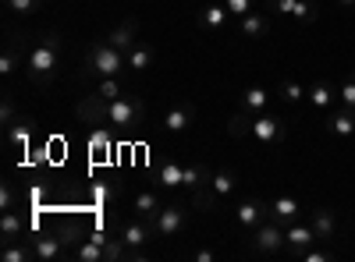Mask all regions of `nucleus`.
I'll list each match as a JSON object with an SVG mask.
<instances>
[{
  "instance_id": "72a5a7b5",
  "label": "nucleus",
  "mask_w": 355,
  "mask_h": 262,
  "mask_svg": "<svg viewBox=\"0 0 355 262\" xmlns=\"http://www.w3.org/2000/svg\"><path fill=\"white\" fill-rule=\"evenodd\" d=\"M4 4H8V11H15V15H36V11H43L46 0H4Z\"/></svg>"
},
{
  "instance_id": "ea45409f",
  "label": "nucleus",
  "mask_w": 355,
  "mask_h": 262,
  "mask_svg": "<svg viewBox=\"0 0 355 262\" xmlns=\"http://www.w3.org/2000/svg\"><path fill=\"white\" fill-rule=\"evenodd\" d=\"M338 8L341 11H355V0H338Z\"/></svg>"
},
{
  "instance_id": "f03ea898",
  "label": "nucleus",
  "mask_w": 355,
  "mask_h": 262,
  "mask_svg": "<svg viewBox=\"0 0 355 262\" xmlns=\"http://www.w3.org/2000/svg\"><path fill=\"white\" fill-rule=\"evenodd\" d=\"M61 46H64L61 32H43L36 39V46L28 50L25 75H28V82H33V85H50L57 78V68H61Z\"/></svg>"
},
{
  "instance_id": "f8f14e48",
  "label": "nucleus",
  "mask_w": 355,
  "mask_h": 262,
  "mask_svg": "<svg viewBox=\"0 0 355 262\" xmlns=\"http://www.w3.org/2000/svg\"><path fill=\"white\" fill-rule=\"evenodd\" d=\"M28 238V220L15 209H8L0 216V245H11V241H25Z\"/></svg>"
},
{
  "instance_id": "b1692460",
  "label": "nucleus",
  "mask_w": 355,
  "mask_h": 262,
  "mask_svg": "<svg viewBox=\"0 0 355 262\" xmlns=\"http://www.w3.org/2000/svg\"><path fill=\"white\" fill-rule=\"evenodd\" d=\"M284 238H288V248H309L313 241H320L313 223H299V220L284 227Z\"/></svg>"
},
{
  "instance_id": "4be33fe9",
  "label": "nucleus",
  "mask_w": 355,
  "mask_h": 262,
  "mask_svg": "<svg viewBox=\"0 0 355 262\" xmlns=\"http://www.w3.org/2000/svg\"><path fill=\"white\" fill-rule=\"evenodd\" d=\"M157 185L160 188H182V178H185V167L178 163V160H160L157 163Z\"/></svg>"
},
{
  "instance_id": "1a4fd4ad",
  "label": "nucleus",
  "mask_w": 355,
  "mask_h": 262,
  "mask_svg": "<svg viewBox=\"0 0 355 262\" xmlns=\"http://www.w3.org/2000/svg\"><path fill=\"white\" fill-rule=\"evenodd\" d=\"M284 135H288V128H284L281 118H266V113H259V118L249 121V135L245 138H252L256 145H277V142H284Z\"/></svg>"
},
{
  "instance_id": "7c9ffc66",
  "label": "nucleus",
  "mask_w": 355,
  "mask_h": 262,
  "mask_svg": "<svg viewBox=\"0 0 355 262\" xmlns=\"http://www.w3.org/2000/svg\"><path fill=\"white\" fill-rule=\"evenodd\" d=\"M220 206H224V202H220V198H217L210 188L192 195V209H199V213H214V209H220Z\"/></svg>"
},
{
  "instance_id": "412c9836",
  "label": "nucleus",
  "mask_w": 355,
  "mask_h": 262,
  "mask_svg": "<svg viewBox=\"0 0 355 262\" xmlns=\"http://www.w3.org/2000/svg\"><path fill=\"white\" fill-rule=\"evenodd\" d=\"M266 106H270V93H266L263 85H249V89L242 93V100H239V110L242 113H252V118H259Z\"/></svg>"
},
{
  "instance_id": "f3484780",
  "label": "nucleus",
  "mask_w": 355,
  "mask_h": 262,
  "mask_svg": "<svg viewBox=\"0 0 355 262\" xmlns=\"http://www.w3.org/2000/svg\"><path fill=\"white\" fill-rule=\"evenodd\" d=\"M306 100H309L316 110H334V103H338V89H334L327 78H320V82H313L309 89H306Z\"/></svg>"
},
{
  "instance_id": "58836bf2",
  "label": "nucleus",
  "mask_w": 355,
  "mask_h": 262,
  "mask_svg": "<svg viewBox=\"0 0 355 262\" xmlns=\"http://www.w3.org/2000/svg\"><path fill=\"white\" fill-rule=\"evenodd\" d=\"M192 259H196V262H214V259H217V252H210V248H199Z\"/></svg>"
},
{
  "instance_id": "423d86ee",
  "label": "nucleus",
  "mask_w": 355,
  "mask_h": 262,
  "mask_svg": "<svg viewBox=\"0 0 355 262\" xmlns=\"http://www.w3.org/2000/svg\"><path fill=\"white\" fill-rule=\"evenodd\" d=\"M25 241L33 245V252H36V259H40V262L71 259L68 245L61 241V234H57V230H28V238H25Z\"/></svg>"
},
{
  "instance_id": "393cba45",
  "label": "nucleus",
  "mask_w": 355,
  "mask_h": 262,
  "mask_svg": "<svg viewBox=\"0 0 355 262\" xmlns=\"http://www.w3.org/2000/svg\"><path fill=\"white\" fill-rule=\"evenodd\" d=\"M227 18H231V11H227L224 4H206V8H199V25L210 28V32H220V28L227 25Z\"/></svg>"
},
{
  "instance_id": "5701e85b",
  "label": "nucleus",
  "mask_w": 355,
  "mask_h": 262,
  "mask_svg": "<svg viewBox=\"0 0 355 262\" xmlns=\"http://www.w3.org/2000/svg\"><path fill=\"white\" fill-rule=\"evenodd\" d=\"M309 223H313V230H316V238H320V241H331V238H334V227H338L334 209H327V206H316V209L309 213Z\"/></svg>"
},
{
  "instance_id": "f704fd0d",
  "label": "nucleus",
  "mask_w": 355,
  "mask_h": 262,
  "mask_svg": "<svg viewBox=\"0 0 355 262\" xmlns=\"http://www.w3.org/2000/svg\"><path fill=\"white\" fill-rule=\"evenodd\" d=\"M295 4H299V0H263V8L270 15H277V18H288L295 11Z\"/></svg>"
},
{
  "instance_id": "6ab92c4d",
  "label": "nucleus",
  "mask_w": 355,
  "mask_h": 262,
  "mask_svg": "<svg viewBox=\"0 0 355 262\" xmlns=\"http://www.w3.org/2000/svg\"><path fill=\"white\" fill-rule=\"evenodd\" d=\"M210 178H214V170L206 167V163H189V167H185V178H182V188H185L189 195L206 191V188H210Z\"/></svg>"
},
{
  "instance_id": "a211bd4d",
  "label": "nucleus",
  "mask_w": 355,
  "mask_h": 262,
  "mask_svg": "<svg viewBox=\"0 0 355 262\" xmlns=\"http://www.w3.org/2000/svg\"><path fill=\"white\" fill-rule=\"evenodd\" d=\"M107 43L128 53V50H132V46L139 43V18H125V21H121V25H117L114 32L107 36Z\"/></svg>"
},
{
  "instance_id": "ddd939ff",
  "label": "nucleus",
  "mask_w": 355,
  "mask_h": 262,
  "mask_svg": "<svg viewBox=\"0 0 355 262\" xmlns=\"http://www.w3.org/2000/svg\"><path fill=\"white\" fill-rule=\"evenodd\" d=\"M270 28H274L270 11H249V15L239 18V32H242L245 39H263L266 32H270Z\"/></svg>"
},
{
  "instance_id": "9b49d317",
  "label": "nucleus",
  "mask_w": 355,
  "mask_h": 262,
  "mask_svg": "<svg viewBox=\"0 0 355 262\" xmlns=\"http://www.w3.org/2000/svg\"><path fill=\"white\" fill-rule=\"evenodd\" d=\"M192 121H196V106L192 103H185V100H178V103H171L167 106V113H164V131H185V128H192Z\"/></svg>"
},
{
  "instance_id": "cd10ccee",
  "label": "nucleus",
  "mask_w": 355,
  "mask_h": 262,
  "mask_svg": "<svg viewBox=\"0 0 355 262\" xmlns=\"http://www.w3.org/2000/svg\"><path fill=\"white\" fill-rule=\"evenodd\" d=\"M153 50L150 46H142V43H135L132 50H128V71H135V75H142V71H150L153 68Z\"/></svg>"
},
{
  "instance_id": "c9c22d12",
  "label": "nucleus",
  "mask_w": 355,
  "mask_h": 262,
  "mask_svg": "<svg viewBox=\"0 0 355 262\" xmlns=\"http://www.w3.org/2000/svg\"><path fill=\"white\" fill-rule=\"evenodd\" d=\"M338 103L355 110V75H348V78L341 82V89H338Z\"/></svg>"
},
{
  "instance_id": "e433bc0d",
  "label": "nucleus",
  "mask_w": 355,
  "mask_h": 262,
  "mask_svg": "<svg viewBox=\"0 0 355 262\" xmlns=\"http://www.w3.org/2000/svg\"><path fill=\"white\" fill-rule=\"evenodd\" d=\"M224 8L231 11V18H242V15L256 11V0H224Z\"/></svg>"
},
{
  "instance_id": "7ed1b4c3",
  "label": "nucleus",
  "mask_w": 355,
  "mask_h": 262,
  "mask_svg": "<svg viewBox=\"0 0 355 262\" xmlns=\"http://www.w3.org/2000/svg\"><path fill=\"white\" fill-rule=\"evenodd\" d=\"M125 68H128V53L110 46L107 39H96L82 61V78H110V75H121Z\"/></svg>"
},
{
  "instance_id": "aec40b11",
  "label": "nucleus",
  "mask_w": 355,
  "mask_h": 262,
  "mask_svg": "<svg viewBox=\"0 0 355 262\" xmlns=\"http://www.w3.org/2000/svg\"><path fill=\"white\" fill-rule=\"evenodd\" d=\"M299 213H302V206H299V198H291V195H277L270 202V220H277L281 227L295 223V220H299Z\"/></svg>"
},
{
  "instance_id": "6e6552de",
  "label": "nucleus",
  "mask_w": 355,
  "mask_h": 262,
  "mask_svg": "<svg viewBox=\"0 0 355 262\" xmlns=\"http://www.w3.org/2000/svg\"><path fill=\"white\" fill-rule=\"evenodd\" d=\"M266 220H270V202H263V198H242L239 206H234V223H239L245 234H252V230Z\"/></svg>"
},
{
  "instance_id": "2eb2a0df",
  "label": "nucleus",
  "mask_w": 355,
  "mask_h": 262,
  "mask_svg": "<svg viewBox=\"0 0 355 262\" xmlns=\"http://www.w3.org/2000/svg\"><path fill=\"white\" fill-rule=\"evenodd\" d=\"M132 209H135V216H139V220L153 223V220H157V213L164 209V198H160L157 191H135V198H132Z\"/></svg>"
},
{
  "instance_id": "0eeeda50",
  "label": "nucleus",
  "mask_w": 355,
  "mask_h": 262,
  "mask_svg": "<svg viewBox=\"0 0 355 262\" xmlns=\"http://www.w3.org/2000/svg\"><path fill=\"white\" fill-rule=\"evenodd\" d=\"M185 227H189V206L185 202H167V206L157 213V220H153L157 238H178Z\"/></svg>"
},
{
  "instance_id": "a878e982",
  "label": "nucleus",
  "mask_w": 355,
  "mask_h": 262,
  "mask_svg": "<svg viewBox=\"0 0 355 262\" xmlns=\"http://www.w3.org/2000/svg\"><path fill=\"white\" fill-rule=\"evenodd\" d=\"M234 188H239V178H234L231 170H214V178H210V191H214L220 202H227V198L234 195Z\"/></svg>"
},
{
  "instance_id": "bb28decb",
  "label": "nucleus",
  "mask_w": 355,
  "mask_h": 262,
  "mask_svg": "<svg viewBox=\"0 0 355 262\" xmlns=\"http://www.w3.org/2000/svg\"><path fill=\"white\" fill-rule=\"evenodd\" d=\"M71 259H75V262H107V255H103V245H100V241H93V238L78 241V245L71 248Z\"/></svg>"
},
{
  "instance_id": "4468645a",
  "label": "nucleus",
  "mask_w": 355,
  "mask_h": 262,
  "mask_svg": "<svg viewBox=\"0 0 355 262\" xmlns=\"http://www.w3.org/2000/svg\"><path fill=\"white\" fill-rule=\"evenodd\" d=\"M327 135H334V138L355 135V110H352V106H334V110H331V118H327Z\"/></svg>"
},
{
  "instance_id": "dca6fc26",
  "label": "nucleus",
  "mask_w": 355,
  "mask_h": 262,
  "mask_svg": "<svg viewBox=\"0 0 355 262\" xmlns=\"http://www.w3.org/2000/svg\"><path fill=\"white\" fill-rule=\"evenodd\" d=\"M25 39H18L15 32L8 36V46H4V53H0V75H11L15 68H21L25 64Z\"/></svg>"
},
{
  "instance_id": "c756f323",
  "label": "nucleus",
  "mask_w": 355,
  "mask_h": 262,
  "mask_svg": "<svg viewBox=\"0 0 355 262\" xmlns=\"http://www.w3.org/2000/svg\"><path fill=\"white\" fill-rule=\"evenodd\" d=\"M302 96H306V85H302V82H295V78H281V82H277V100L299 103Z\"/></svg>"
},
{
  "instance_id": "f257e3e1",
  "label": "nucleus",
  "mask_w": 355,
  "mask_h": 262,
  "mask_svg": "<svg viewBox=\"0 0 355 262\" xmlns=\"http://www.w3.org/2000/svg\"><path fill=\"white\" fill-rule=\"evenodd\" d=\"M78 118L85 124H107L117 131H132L146 121V103L139 96H117V100H100L96 93L85 96L78 106Z\"/></svg>"
},
{
  "instance_id": "c85d7f7f",
  "label": "nucleus",
  "mask_w": 355,
  "mask_h": 262,
  "mask_svg": "<svg viewBox=\"0 0 355 262\" xmlns=\"http://www.w3.org/2000/svg\"><path fill=\"white\" fill-rule=\"evenodd\" d=\"M0 259L4 262H33L36 252L28 241H11V245H0Z\"/></svg>"
},
{
  "instance_id": "39448f33",
  "label": "nucleus",
  "mask_w": 355,
  "mask_h": 262,
  "mask_svg": "<svg viewBox=\"0 0 355 262\" xmlns=\"http://www.w3.org/2000/svg\"><path fill=\"white\" fill-rule=\"evenodd\" d=\"M117 238H121L125 245H128V252H135L139 255V262L142 259H150V252H146V245L150 241H157V230H153V223H146V220H125L121 227H117Z\"/></svg>"
},
{
  "instance_id": "2f4dec72",
  "label": "nucleus",
  "mask_w": 355,
  "mask_h": 262,
  "mask_svg": "<svg viewBox=\"0 0 355 262\" xmlns=\"http://www.w3.org/2000/svg\"><path fill=\"white\" fill-rule=\"evenodd\" d=\"M291 18L295 21H316L320 18V4H316V0H299V4H295V11H291Z\"/></svg>"
},
{
  "instance_id": "20e7f679",
  "label": "nucleus",
  "mask_w": 355,
  "mask_h": 262,
  "mask_svg": "<svg viewBox=\"0 0 355 262\" xmlns=\"http://www.w3.org/2000/svg\"><path fill=\"white\" fill-rule=\"evenodd\" d=\"M245 245H249V252L252 255H277V259H284V248H288V238H284V227L277 223V220H266V223H259L252 234H245Z\"/></svg>"
},
{
  "instance_id": "473e14b6",
  "label": "nucleus",
  "mask_w": 355,
  "mask_h": 262,
  "mask_svg": "<svg viewBox=\"0 0 355 262\" xmlns=\"http://www.w3.org/2000/svg\"><path fill=\"white\" fill-rule=\"evenodd\" d=\"M96 96H100V100H117V96H125L121 82H117V75H110V78H100V85H96Z\"/></svg>"
},
{
  "instance_id": "4c0bfd02",
  "label": "nucleus",
  "mask_w": 355,
  "mask_h": 262,
  "mask_svg": "<svg viewBox=\"0 0 355 262\" xmlns=\"http://www.w3.org/2000/svg\"><path fill=\"white\" fill-rule=\"evenodd\" d=\"M327 259H331V252H316L313 245L302 252V262H327Z\"/></svg>"
},
{
  "instance_id": "9d476101",
  "label": "nucleus",
  "mask_w": 355,
  "mask_h": 262,
  "mask_svg": "<svg viewBox=\"0 0 355 262\" xmlns=\"http://www.w3.org/2000/svg\"><path fill=\"white\" fill-rule=\"evenodd\" d=\"M33 118H15L4 124V142H8V153H25L28 149V138H33Z\"/></svg>"
}]
</instances>
